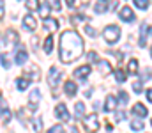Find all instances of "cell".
I'll list each match as a JSON object with an SVG mask.
<instances>
[{
    "mask_svg": "<svg viewBox=\"0 0 152 133\" xmlns=\"http://www.w3.org/2000/svg\"><path fill=\"white\" fill-rule=\"evenodd\" d=\"M115 119H117V121H124V119H126V114H124V112H120V114H117V115H115Z\"/></svg>",
    "mask_w": 152,
    "mask_h": 133,
    "instance_id": "cell-38",
    "label": "cell"
},
{
    "mask_svg": "<svg viewBox=\"0 0 152 133\" xmlns=\"http://www.w3.org/2000/svg\"><path fill=\"white\" fill-rule=\"evenodd\" d=\"M4 46H7V48H11V46H14L16 43H20V36H18V32L16 30H12V29H7V32L4 34Z\"/></svg>",
    "mask_w": 152,
    "mask_h": 133,
    "instance_id": "cell-3",
    "label": "cell"
},
{
    "mask_svg": "<svg viewBox=\"0 0 152 133\" xmlns=\"http://www.w3.org/2000/svg\"><path fill=\"white\" fill-rule=\"evenodd\" d=\"M64 90L67 92V96H75L76 90H78V85H76L75 82H71V80H69V82H66V84H64Z\"/></svg>",
    "mask_w": 152,
    "mask_h": 133,
    "instance_id": "cell-16",
    "label": "cell"
},
{
    "mask_svg": "<svg viewBox=\"0 0 152 133\" xmlns=\"http://www.w3.org/2000/svg\"><path fill=\"white\" fill-rule=\"evenodd\" d=\"M83 123H85L87 130H90V132H96V130L99 128V121H97V115H96V114H90V115H87Z\"/></svg>",
    "mask_w": 152,
    "mask_h": 133,
    "instance_id": "cell-6",
    "label": "cell"
},
{
    "mask_svg": "<svg viewBox=\"0 0 152 133\" xmlns=\"http://www.w3.org/2000/svg\"><path fill=\"white\" fill-rule=\"evenodd\" d=\"M51 50H53V37L50 36V37H46L44 39V53H51Z\"/></svg>",
    "mask_w": 152,
    "mask_h": 133,
    "instance_id": "cell-21",
    "label": "cell"
},
{
    "mask_svg": "<svg viewBox=\"0 0 152 133\" xmlns=\"http://www.w3.org/2000/svg\"><path fill=\"white\" fill-rule=\"evenodd\" d=\"M115 107H117V99H115L113 96H108L106 98V103H104V110L106 112H113Z\"/></svg>",
    "mask_w": 152,
    "mask_h": 133,
    "instance_id": "cell-17",
    "label": "cell"
},
{
    "mask_svg": "<svg viewBox=\"0 0 152 133\" xmlns=\"http://www.w3.org/2000/svg\"><path fill=\"white\" fill-rule=\"evenodd\" d=\"M23 27H25L27 30H36V29H37V21H36V18H34L32 14H27V16L23 18Z\"/></svg>",
    "mask_w": 152,
    "mask_h": 133,
    "instance_id": "cell-10",
    "label": "cell"
},
{
    "mask_svg": "<svg viewBox=\"0 0 152 133\" xmlns=\"http://www.w3.org/2000/svg\"><path fill=\"white\" fill-rule=\"evenodd\" d=\"M66 4H67L69 7H73V5H75V0H66Z\"/></svg>",
    "mask_w": 152,
    "mask_h": 133,
    "instance_id": "cell-41",
    "label": "cell"
},
{
    "mask_svg": "<svg viewBox=\"0 0 152 133\" xmlns=\"http://www.w3.org/2000/svg\"><path fill=\"white\" fill-rule=\"evenodd\" d=\"M118 18H120L122 21H133V20H134V12H133L131 7H122V9L118 11Z\"/></svg>",
    "mask_w": 152,
    "mask_h": 133,
    "instance_id": "cell-7",
    "label": "cell"
},
{
    "mask_svg": "<svg viewBox=\"0 0 152 133\" xmlns=\"http://www.w3.org/2000/svg\"><path fill=\"white\" fill-rule=\"evenodd\" d=\"M39 98H41V92H39L37 89L30 92V110H36V107H37Z\"/></svg>",
    "mask_w": 152,
    "mask_h": 133,
    "instance_id": "cell-15",
    "label": "cell"
},
{
    "mask_svg": "<svg viewBox=\"0 0 152 133\" xmlns=\"http://www.w3.org/2000/svg\"><path fill=\"white\" fill-rule=\"evenodd\" d=\"M115 78H117V82H126V73H124V69H117L115 71Z\"/></svg>",
    "mask_w": 152,
    "mask_h": 133,
    "instance_id": "cell-27",
    "label": "cell"
},
{
    "mask_svg": "<svg viewBox=\"0 0 152 133\" xmlns=\"http://www.w3.org/2000/svg\"><path fill=\"white\" fill-rule=\"evenodd\" d=\"M50 7H51V5L48 4V0H46V2L42 4V5H41V9H39V12H41V16H42V18H48V12H50Z\"/></svg>",
    "mask_w": 152,
    "mask_h": 133,
    "instance_id": "cell-25",
    "label": "cell"
},
{
    "mask_svg": "<svg viewBox=\"0 0 152 133\" xmlns=\"http://www.w3.org/2000/svg\"><path fill=\"white\" fill-rule=\"evenodd\" d=\"M81 53H83V39L75 30H66L60 36V50H58L60 60L64 64H71L78 57H81Z\"/></svg>",
    "mask_w": 152,
    "mask_h": 133,
    "instance_id": "cell-1",
    "label": "cell"
},
{
    "mask_svg": "<svg viewBox=\"0 0 152 133\" xmlns=\"http://www.w3.org/2000/svg\"><path fill=\"white\" fill-rule=\"evenodd\" d=\"M9 121H11V112H9V108H5V101L2 99V124L5 126Z\"/></svg>",
    "mask_w": 152,
    "mask_h": 133,
    "instance_id": "cell-14",
    "label": "cell"
},
{
    "mask_svg": "<svg viewBox=\"0 0 152 133\" xmlns=\"http://www.w3.org/2000/svg\"><path fill=\"white\" fill-rule=\"evenodd\" d=\"M75 112H76V117H81V115L85 114V105H83L81 101H78L75 105Z\"/></svg>",
    "mask_w": 152,
    "mask_h": 133,
    "instance_id": "cell-24",
    "label": "cell"
},
{
    "mask_svg": "<svg viewBox=\"0 0 152 133\" xmlns=\"http://www.w3.org/2000/svg\"><path fill=\"white\" fill-rule=\"evenodd\" d=\"M131 112H133L136 117H145V115H149L147 107H145V105H142V103H134V105H133V108H131Z\"/></svg>",
    "mask_w": 152,
    "mask_h": 133,
    "instance_id": "cell-8",
    "label": "cell"
},
{
    "mask_svg": "<svg viewBox=\"0 0 152 133\" xmlns=\"http://www.w3.org/2000/svg\"><path fill=\"white\" fill-rule=\"evenodd\" d=\"M87 59H88L90 62H99V59H97V53H96V51H88V53H87Z\"/></svg>",
    "mask_w": 152,
    "mask_h": 133,
    "instance_id": "cell-30",
    "label": "cell"
},
{
    "mask_svg": "<svg viewBox=\"0 0 152 133\" xmlns=\"http://www.w3.org/2000/svg\"><path fill=\"white\" fill-rule=\"evenodd\" d=\"M25 4H27V9H28V11H37V9H41L39 0H27Z\"/></svg>",
    "mask_w": 152,
    "mask_h": 133,
    "instance_id": "cell-22",
    "label": "cell"
},
{
    "mask_svg": "<svg viewBox=\"0 0 152 133\" xmlns=\"http://www.w3.org/2000/svg\"><path fill=\"white\" fill-rule=\"evenodd\" d=\"M85 34H87V36H90V37H96V36H97V32H96L90 25H87V27H85Z\"/></svg>",
    "mask_w": 152,
    "mask_h": 133,
    "instance_id": "cell-29",
    "label": "cell"
},
{
    "mask_svg": "<svg viewBox=\"0 0 152 133\" xmlns=\"http://www.w3.org/2000/svg\"><path fill=\"white\" fill-rule=\"evenodd\" d=\"M118 99H120V103H122V105H126V103L129 101V99H127V94H126L124 90H120V92H118Z\"/></svg>",
    "mask_w": 152,
    "mask_h": 133,
    "instance_id": "cell-33",
    "label": "cell"
},
{
    "mask_svg": "<svg viewBox=\"0 0 152 133\" xmlns=\"http://www.w3.org/2000/svg\"><path fill=\"white\" fill-rule=\"evenodd\" d=\"M151 124H152V121H151Z\"/></svg>",
    "mask_w": 152,
    "mask_h": 133,
    "instance_id": "cell-43",
    "label": "cell"
},
{
    "mask_svg": "<svg viewBox=\"0 0 152 133\" xmlns=\"http://www.w3.org/2000/svg\"><path fill=\"white\" fill-rule=\"evenodd\" d=\"M62 80V71L58 69V68H51L50 69V73H48V84L51 85V87H58V82Z\"/></svg>",
    "mask_w": 152,
    "mask_h": 133,
    "instance_id": "cell-4",
    "label": "cell"
},
{
    "mask_svg": "<svg viewBox=\"0 0 152 133\" xmlns=\"http://www.w3.org/2000/svg\"><path fill=\"white\" fill-rule=\"evenodd\" d=\"M55 115H57V119H60V121H64V123H67V121L71 119V115H69V112H67V108H66L64 103H58V105L55 107Z\"/></svg>",
    "mask_w": 152,
    "mask_h": 133,
    "instance_id": "cell-5",
    "label": "cell"
},
{
    "mask_svg": "<svg viewBox=\"0 0 152 133\" xmlns=\"http://www.w3.org/2000/svg\"><path fill=\"white\" fill-rule=\"evenodd\" d=\"M133 90H134L136 94H140V92H142V82H134V84H133Z\"/></svg>",
    "mask_w": 152,
    "mask_h": 133,
    "instance_id": "cell-35",
    "label": "cell"
},
{
    "mask_svg": "<svg viewBox=\"0 0 152 133\" xmlns=\"http://www.w3.org/2000/svg\"><path fill=\"white\" fill-rule=\"evenodd\" d=\"M27 57H28V55H27L25 46L20 44V46H18V51H16V64H20V66L25 64V62H27Z\"/></svg>",
    "mask_w": 152,
    "mask_h": 133,
    "instance_id": "cell-12",
    "label": "cell"
},
{
    "mask_svg": "<svg viewBox=\"0 0 152 133\" xmlns=\"http://www.w3.org/2000/svg\"><path fill=\"white\" fill-rule=\"evenodd\" d=\"M90 71H92L90 66H81V68L75 69V76L78 78V80H83V78H87V76L90 75Z\"/></svg>",
    "mask_w": 152,
    "mask_h": 133,
    "instance_id": "cell-11",
    "label": "cell"
},
{
    "mask_svg": "<svg viewBox=\"0 0 152 133\" xmlns=\"http://www.w3.org/2000/svg\"><path fill=\"white\" fill-rule=\"evenodd\" d=\"M48 4H50V5H51V7H53L55 11H60V7H62L58 0H48Z\"/></svg>",
    "mask_w": 152,
    "mask_h": 133,
    "instance_id": "cell-34",
    "label": "cell"
},
{
    "mask_svg": "<svg viewBox=\"0 0 152 133\" xmlns=\"http://www.w3.org/2000/svg\"><path fill=\"white\" fill-rule=\"evenodd\" d=\"M127 69H129V73H131V75L138 73V60H136V59H131V60H129V64H127Z\"/></svg>",
    "mask_w": 152,
    "mask_h": 133,
    "instance_id": "cell-23",
    "label": "cell"
},
{
    "mask_svg": "<svg viewBox=\"0 0 152 133\" xmlns=\"http://www.w3.org/2000/svg\"><path fill=\"white\" fill-rule=\"evenodd\" d=\"M34 130H36V132H41V119H37V121L34 123Z\"/></svg>",
    "mask_w": 152,
    "mask_h": 133,
    "instance_id": "cell-39",
    "label": "cell"
},
{
    "mask_svg": "<svg viewBox=\"0 0 152 133\" xmlns=\"http://www.w3.org/2000/svg\"><path fill=\"white\" fill-rule=\"evenodd\" d=\"M99 64V69H101V73H112V66H110V62H106V60H99L97 62Z\"/></svg>",
    "mask_w": 152,
    "mask_h": 133,
    "instance_id": "cell-20",
    "label": "cell"
},
{
    "mask_svg": "<svg viewBox=\"0 0 152 133\" xmlns=\"http://www.w3.org/2000/svg\"><path fill=\"white\" fill-rule=\"evenodd\" d=\"M134 5L140 9H147L149 7V0H134Z\"/></svg>",
    "mask_w": 152,
    "mask_h": 133,
    "instance_id": "cell-28",
    "label": "cell"
},
{
    "mask_svg": "<svg viewBox=\"0 0 152 133\" xmlns=\"http://www.w3.org/2000/svg\"><path fill=\"white\" fill-rule=\"evenodd\" d=\"M142 128H143V123H142L140 119H133V121H131V130H133V132H140Z\"/></svg>",
    "mask_w": 152,
    "mask_h": 133,
    "instance_id": "cell-26",
    "label": "cell"
},
{
    "mask_svg": "<svg viewBox=\"0 0 152 133\" xmlns=\"http://www.w3.org/2000/svg\"><path fill=\"white\" fill-rule=\"evenodd\" d=\"M83 20H85V16H81V14H80V16H73V18H71V21H73V23H80V21H83Z\"/></svg>",
    "mask_w": 152,
    "mask_h": 133,
    "instance_id": "cell-37",
    "label": "cell"
},
{
    "mask_svg": "<svg viewBox=\"0 0 152 133\" xmlns=\"http://www.w3.org/2000/svg\"><path fill=\"white\" fill-rule=\"evenodd\" d=\"M44 29L46 30H57L58 29V21L53 18H44Z\"/></svg>",
    "mask_w": 152,
    "mask_h": 133,
    "instance_id": "cell-13",
    "label": "cell"
},
{
    "mask_svg": "<svg viewBox=\"0 0 152 133\" xmlns=\"http://www.w3.org/2000/svg\"><path fill=\"white\" fill-rule=\"evenodd\" d=\"M9 66H11V64H9V60H7V57L2 55V68H4V69H9Z\"/></svg>",
    "mask_w": 152,
    "mask_h": 133,
    "instance_id": "cell-36",
    "label": "cell"
},
{
    "mask_svg": "<svg viewBox=\"0 0 152 133\" xmlns=\"http://www.w3.org/2000/svg\"><path fill=\"white\" fill-rule=\"evenodd\" d=\"M28 80H30V78H28L27 75H25L23 78H18V82H16V87L20 89V90H25V89L28 87Z\"/></svg>",
    "mask_w": 152,
    "mask_h": 133,
    "instance_id": "cell-19",
    "label": "cell"
},
{
    "mask_svg": "<svg viewBox=\"0 0 152 133\" xmlns=\"http://www.w3.org/2000/svg\"><path fill=\"white\" fill-rule=\"evenodd\" d=\"M108 9V4H106V0H99L96 5H94V11L97 12V14H101V12H104Z\"/></svg>",
    "mask_w": 152,
    "mask_h": 133,
    "instance_id": "cell-18",
    "label": "cell"
},
{
    "mask_svg": "<svg viewBox=\"0 0 152 133\" xmlns=\"http://www.w3.org/2000/svg\"><path fill=\"white\" fill-rule=\"evenodd\" d=\"M48 133H64V126H60V124H57V126H53V128H50Z\"/></svg>",
    "mask_w": 152,
    "mask_h": 133,
    "instance_id": "cell-31",
    "label": "cell"
},
{
    "mask_svg": "<svg viewBox=\"0 0 152 133\" xmlns=\"http://www.w3.org/2000/svg\"><path fill=\"white\" fill-rule=\"evenodd\" d=\"M67 133H78V132H76V128H67Z\"/></svg>",
    "mask_w": 152,
    "mask_h": 133,
    "instance_id": "cell-42",
    "label": "cell"
},
{
    "mask_svg": "<svg viewBox=\"0 0 152 133\" xmlns=\"http://www.w3.org/2000/svg\"><path fill=\"white\" fill-rule=\"evenodd\" d=\"M151 76H152V69L147 68V69H143V71H142V80H149Z\"/></svg>",
    "mask_w": 152,
    "mask_h": 133,
    "instance_id": "cell-32",
    "label": "cell"
},
{
    "mask_svg": "<svg viewBox=\"0 0 152 133\" xmlns=\"http://www.w3.org/2000/svg\"><path fill=\"white\" fill-rule=\"evenodd\" d=\"M103 37L108 44H115L120 37V29L117 25H108L104 30H103Z\"/></svg>",
    "mask_w": 152,
    "mask_h": 133,
    "instance_id": "cell-2",
    "label": "cell"
},
{
    "mask_svg": "<svg viewBox=\"0 0 152 133\" xmlns=\"http://www.w3.org/2000/svg\"><path fill=\"white\" fill-rule=\"evenodd\" d=\"M147 99H149V101H152V89H149V90H147Z\"/></svg>",
    "mask_w": 152,
    "mask_h": 133,
    "instance_id": "cell-40",
    "label": "cell"
},
{
    "mask_svg": "<svg viewBox=\"0 0 152 133\" xmlns=\"http://www.w3.org/2000/svg\"><path fill=\"white\" fill-rule=\"evenodd\" d=\"M140 46H145L147 44V37H149V34H152V29L147 25V23H143L142 25V29H140Z\"/></svg>",
    "mask_w": 152,
    "mask_h": 133,
    "instance_id": "cell-9",
    "label": "cell"
}]
</instances>
